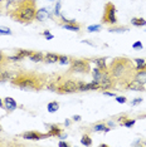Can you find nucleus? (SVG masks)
Instances as JSON below:
<instances>
[{"mask_svg":"<svg viewBox=\"0 0 146 147\" xmlns=\"http://www.w3.org/2000/svg\"><path fill=\"white\" fill-rule=\"evenodd\" d=\"M43 35L46 37V39H47V40H50V39H53V38H54V37L52 35V34L49 33L48 30H44V31H43Z\"/></svg>","mask_w":146,"mask_h":147,"instance_id":"7c9ffc66","label":"nucleus"},{"mask_svg":"<svg viewBox=\"0 0 146 147\" xmlns=\"http://www.w3.org/2000/svg\"><path fill=\"white\" fill-rule=\"evenodd\" d=\"M93 63L96 64L101 71H106V58H97V59H93Z\"/></svg>","mask_w":146,"mask_h":147,"instance_id":"4468645a","label":"nucleus"},{"mask_svg":"<svg viewBox=\"0 0 146 147\" xmlns=\"http://www.w3.org/2000/svg\"><path fill=\"white\" fill-rule=\"evenodd\" d=\"M35 6H34V3L28 0L27 4H24L19 9L18 11V18L20 21H24V23H28V21H31L33 19H35Z\"/></svg>","mask_w":146,"mask_h":147,"instance_id":"f257e3e1","label":"nucleus"},{"mask_svg":"<svg viewBox=\"0 0 146 147\" xmlns=\"http://www.w3.org/2000/svg\"><path fill=\"white\" fill-rule=\"evenodd\" d=\"M106 96H110V97H115V93H111V92H103Z\"/></svg>","mask_w":146,"mask_h":147,"instance_id":"58836bf2","label":"nucleus"},{"mask_svg":"<svg viewBox=\"0 0 146 147\" xmlns=\"http://www.w3.org/2000/svg\"><path fill=\"white\" fill-rule=\"evenodd\" d=\"M0 107H3V101H1V98H0Z\"/></svg>","mask_w":146,"mask_h":147,"instance_id":"79ce46f5","label":"nucleus"},{"mask_svg":"<svg viewBox=\"0 0 146 147\" xmlns=\"http://www.w3.org/2000/svg\"><path fill=\"white\" fill-rule=\"evenodd\" d=\"M4 104H5V108L8 111H14L15 108L18 107V104H17V102H15L14 98H11V97H6L5 100H4Z\"/></svg>","mask_w":146,"mask_h":147,"instance_id":"9d476101","label":"nucleus"},{"mask_svg":"<svg viewBox=\"0 0 146 147\" xmlns=\"http://www.w3.org/2000/svg\"><path fill=\"white\" fill-rule=\"evenodd\" d=\"M81 143L83 146H91L92 145V140L90 138V136L83 135V136H82V140H81Z\"/></svg>","mask_w":146,"mask_h":147,"instance_id":"4be33fe9","label":"nucleus"},{"mask_svg":"<svg viewBox=\"0 0 146 147\" xmlns=\"http://www.w3.org/2000/svg\"><path fill=\"white\" fill-rule=\"evenodd\" d=\"M72 120H74V121H79V120H81V117L76 114V116H73V118H72Z\"/></svg>","mask_w":146,"mask_h":147,"instance_id":"ea45409f","label":"nucleus"},{"mask_svg":"<svg viewBox=\"0 0 146 147\" xmlns=\"http://www.w3.org/2000/svg\"><path fill=\"white\" fill-rule=\"evenodd\" d=\"M48 15H49L48 9H47V8H43V9H40V10L37 11L35 19H38V20H44L46 18H48Z\"/></svg>","mask_w":146,"mask_h":147,"instance_id":"9b49d317","label":"nucleus"},{"mask_svg":"<svg viewBox=\"0 0 146 147\" xmlns=\"http://www.w3.org/2000/svg\"><path fill=\"white\" fill-rule=\"evenodd\" d=\"M88 31H100L101 30V25H90V27L87 28Z\"/></svg>","mask_w":146,"mask_h":147,"instance_id":"c85d7f7f","label":"nucleus"},{"mask_svg":"<svg viewBox=\"0 0 146 147\" xmlns=\"http://www.w3.org/2000/svg\"><path fill=\"white\" fill-rule=\"evenodd\" d=\"M131 24L136 25V27H144V25H146V20L144 18H132Z\"/></svg>","mask_w":146,"mask_h":147,"instance_id":"f3484780","label":"nucleus"},{"mask_svg":"<svg viewBox=\"0 0 146 147\" xmlns=\"http://www.w3.org/2000/svg\"><path fill=\"white\" fill-rule=\"evenodd\" d=\"M112 84H113V79L111 78V76L106 71H103L102 77H101V79H100V88H102L103 91H106V89L112 87Z\"/></svg>","mask_w":146,"mask_h":147,"instance_id":"0eeeda50","label":"nucleus"},{"mask_svg":"<svg viewBox=\"0 0 146 147\" xmlns=\"http://www.w3.org/2000/svg\"><path fill=\"white\" fill-rule=\"evenodd\" d=\"M100 88V81H92L91 83H88V89H92V91H96V89Z\"/></svg>","mask_w":146,"mask_h":147,"instance_id":"5701e85b","label":"nucleus"},{"mask_svg":"<svg viewBox=\"0 0 146 147\" xmlns=\"http://www.w3.org/2000/svg\"><path fill=\"white\" fill-rule=\"evenodd\" d=\"M135 79H137L142 84H146V69H144V71H137Z\"/></svg>","mask_w":146,"mask_h":147,"instance_id":"2eb2a0df","label":"nucleus"},{"mask_svg":"<svg viewBox=\"0 0 146 147\" xmlns=\"http://www.w3.org/2000/svg\"><path fill=\"white\" fill-rule=\"evenodd\" d=\"M47 108H48V112L53 113V112H57V111H58L59 104H58V102H50V103H48Z\"/></svg>","mask_w":146,"mask_h":147,"instance_id":"6ab92c4d","label":"nucleus"},{"mask_svg":"<svg viewBox=\"0 0 146 147\" xmlns=\"http://www.w3.org/2000/svg\"><path fill=\"white\" fill-rule=\"evenodd\" d=\"M61 6H62L61 1H57V5H56V10H54V14H56V15H59V10H61Z\"/></svg>","mask_w":146,"mask_h":147,"instance_id":"72a5a7b5","label":"nucleus"},{"mask_svg":"<svg viewBox=\"0 0 146 147\" xmlns=\"http://www.w3.org/2000/svg\"><path fill=\"white\" fill-rule=\"evenodd\" d=\"M11 30L6 27H0V35H10Z\"/></svg>","mask_w":146,"mask_h":147,"instance_id":"a878e982","label":"nucleus"},{"mask_svg":"<svg viewBox=\"0 0 146 147\" xmlns=\"http://www.w3.org/2000/svg\"><path fill=\"white\" fill-rule=\"evenodd\" d=\"M146 69V62L145 63H139L137 67H136V71H144Z\"/></svg>","mask_w":146,"mask_h":147,"instance_id":"2f4dec72","label":"nucleus"},{"mask_svg":"<svg viewBox=\"0 0 146 147\" xmlns=\"http://www.w3.org/2000/svg\"><path fill=\"white\" fill-rule=\"evenodd\" d=\"M31 54H33V53L29 52V50H19L18 55L20 57V58H24V57H30Z\"/></svg>","mask_w":146,"mask_h":147,"instance_id":"bb28decb","label":"nucleus"},{"mask_svg":"<svg viewBox=\"0 0 146 147\" xmlns=\"http://www.w3.org/2000/svg\"><path fill=\"white\" fill-rule=\"evenodd\" d=\"M88 69H90V65L84 59H74L71 64V72L74 73H87Z\"/></svg>","mask_w":146,"mask_h":147,"instance_id":"20e7f679","label":"nucleus"},{"mask_svg":"<svg viewBox=\"0 0 146 147\" xmlns=\"http://www.w3.org/2000/svg\"><path fill=\"white\" fill-rule=\"evenodd\" d=\"M123 124H125V127H127V128H129V127H131V126H134V124H135V120L125 121V123H123Z\"/></svg>","mask_w":146,"mask_h":147,"instance_id":"c9c22d12","label":"nucleus"},{"mask_svg":"<svg viewBox=\"0 0 146 147\" xmlns=\"http://www.w3.org/2000/svg\"><path fill=\"white\" fill-rule=\"evenodd\" d=\"M58 58H59V55L58 54H54V53H48L44 55V60H46L47 63H57L58 62Z\"/></svg>","mask_w":146,"mask_h":147,"instance_id":"f8f14e48","label":"nucleus"},{"mask_svg":"<svg viewBox=\"0 0 146 147\" xmlns=\"http://www.w3.org/2000/svg\"><path fill=\"white\" fill-rule=\"evenodd\" d=\"M93 131H94V132H101V131H103V132H108L110 128H107L103 123H100V124L93 126Z\"/></svg>","mask_w":146,"mask_h":147,"instance_id":"aec40b11","label":"nucleus"},{"mask_svg":"<svg viewBox=\"0 0 146 147\" xmlns=\"http://www.w3.org/2000/svg\"><path fill=\"white\" fill-rule=\"evenodd\" d=\"M0 131H1V126H0Z\"/></svg>","mask_w":146,"mask_h":147,"instance_id":"c03bdc74","label":"nucleus"},{"mask_svg":"<svg viewBox=\"0 0 146 147\" xmlns=\"http://www.w3.org/2000/svg\"><path fill=\"white\" fill-rule=\"evenodd\" d=\"M127 30H129L127 28H117V29L113 28V29H110L111 33H112V31H116V33H123V31H127Z\"/></svg>","mask_w":146,"mask_h":147,"instance_id":"c756f323","label":"nucleus"},{"mask_svg":"<svg viewBox=\"0 0 146 147\" xmlns=\"http://www.w3.org/2000/svg\"><path fill=\"white\" fill-rule=\"evenodd\" d=\"M58 62L61 63V64H67V63L69 62V59H68V57H67V55H59Z\"/></svg>","mask_w":146,"mask_h":147,"instance_id":"cd10ccee","label":"nucleus"},{"mask_svg":"<svg viewBox=\"0 0 146 147\" xmlns=\"http://www.w3.org/2000/svg\"><path fill=\"white\" fill-rule=\"evenodd\" d=\"M127 89H130V91H136V92H142L145 88L141 82H139L137 79H134V81H131L127 84Z\"/></svg>","mask_w":146,"mask_h":147,"instance_id":"1a4fd4ad","label":"nucleus"},{"mask_svg":"<svg viewBox=\"0 0 146 147\" xmlns=\"http://www.w3.org/2000/svg\"><path fill=\"white\" fill-rule=\"evenodd\" d=\"M10 78H13V76H11V73H9V72H3L1 74H0V81L1 82H5Z\"/></svg>","mask_w":146,"mask_h":147,"instance_id":"b1692460","label":"nucleus"},{"mask_svg":"<svg viewBox=\"0 0 146 147\" xmlns=\"http://www.w3.org/2000/svg\"><path fill=\"white\" fill-rule=\"evenodd\" d=\"M44 137H49L48 133L47 135H40V133L38 132H33V131H30V132H27L23 135V138L25 140H31V141H38V140H42Z\"/></svg>","mask_w":146,"mask_h":147,"instance_id":"6e6552de","label":"nucleus"},{"mask_svg":"<svg viewBox=\"0 0 146 147\" xmlns=\"http://www.w3.org/2000/svg\"><path fill=\"white\" fill-rule=\"evenodd\" d=\"M3 59H4V57H3V54L0 53V62H3Z\"/></svg>","mask_w":146,"mask_h":147,"instance_id":"a19ab883","label":"nucleus"},{"mask_svg":"<svg viewBox=\"0 0 146 147\" xmlns=\"http://www.w3.org/2000/svg\"><path fill=\"white\" fill-rule=\"evenodd\" d=\"M102 72L103 71H101L100 68H93V79L94 81H100L101 79V77H102Z\"/></svg>","mask_w":146,"mask_h":147,"instance_id":"412c9836","label":"nucleus"},{"mask_svg":"<svg viewBox=\"0 0 146 147\" xmlns=\"http://www.w3.org/2000/svg\"><path fill=\"white\" fill-rule=\"evenodd\" d=\"M17 84L20 87L21 89H38V82L35 78H27V77H24V78H19L17 81Z\"/></svg>","mask_w":146,"mask_h":147,"instance_id":"39448f33","label":"nucleus"},{"mask_svg":"<svg viewBox=\"0 0 146 147\" xmlns=\"http://www.w3.org/2000/svg\"><path fill=\"white\" fill-rule=\"evenodd\" d=\"M59 133H61V128H59L58 126L53 124V126L49 127V132H48V136H49V137H52V136H58Z\"/></svg>","mask_w":146,"mask_h":147,"instance_id":"dca6fc26","label":"nucleus"},{"mask_svg":"<svg viewBox=\"0 0 146 147\" xmlns=\"http://www.w3.org/2000/svg\"><path fill=\"white\" fill-rule=\"evenodd\" d=\"M129 62L126 59H117L111 64V76L115 77L116 79L123 77V74L127 71Z\"/></svg>","mask_w":146,"mask_h":147,"instance_id":"f03ea898","label":"nucleus"},{"mask_svg":"<svg viewBox=\"0 0 146 147\" xmlns=\"http://www.w3.org/2000/svg\"><path fill=\"white\" fill-rule=\"evenodd\" d=\"M78 91V84L77 82L72 81V79H68V81L63 82V84L59 87V92L62 93H74V92Z\"/></svg>","mask_w":146,"mask_h":147,"instance_id":"423d86ee","label":"nucleus"},{"mask_svg":"<svg viewBox=\"0 0 146 147\" xmlns=\"http://www.w3.org/2000/svg\"><path fill=\"white\" fill-rule=\"evenodd\" d=\"M29 59L31 62H42V60H44V55L42 53H33L29 57Z\"/></svg>","mask_w":146,"mask_h":147,"instance_id":"a211bd4d","label":"nucleus"},{"mask_svg":"<svg viewBox=\"0 0 146 147\" xmlns=\"http://www.w3.org/2000/svg\"><path fill=\"white\" fill-rule=\"evenodd\" d=\"M78 84V91L81 92H86V91H90L88 89V83H83V82H77Z\"/></svg>","mask_w":146,"mask_h":147,"instance_id":"393cba45","label":"nucleus"},{"mask_svg":"<svg viewBox=\"0 0 146 147\" xmlns=\"http://www.w3.org/2000/svg\"><path fill=\"white\" fill-rule=\"evenodd\" d=\"M132 48H135V49H141V48H142V43H141L140 40L135 41V43L132 44Z\"/></svg>","mask_w":146,"mask_h":147,"instance_id":"473e14b6","label":"nucleus"},{"mask_svg":"<svg viewBox=\"0 0 146 147\" xmlns=\"http://www.w3.org/2000/svg\"><path fill=\"white\" fill-rule=\"evenodd\" d=\"M141 102H142V98H137V100L132 101L131 104H132V106H135V104H139V103H141Z\"/></svg>","mask_w":146,"mask_h":147,"instance_id":"e433bc0d","label":"nucleus"},{"mask_svg":"<svg viewBox=\"0 0 146 147\" xmlns=\"http://www.w3.org/2000/svg\"><path fill=\"white\" fill-rule=\"evenodd\" d=\"M0 1H1V0H0Z\"/></svg>","mask_w":146,"mask_h":147,"instance_id":"a18cd8bd","label":"nucleus"},{"mask_svg":"<svg viewBox=\"0 0 146 147\" xmlns=\"http://www.w3.org/2000/svg\"><path fill=\"white\" fill-rule=\"evenodd\" d=\"M58 146H59V147H68V143H66V142L61 141V142L58 143Z\"/></svg>","mask_w":146,"mask_h":147,"instance_id":"4c0bfd02","label":"nucleus"},{"mask_svg":"<svg viewBox=\"0 0 146 147\" xmlns=\"http://www.w3.org/2000/svg\"><path fill=\"white\" fill-rule=\"evenodd\" d=\"M103 23H107V24H116L117 23L116 8L112 3H107L106 4V10H104V15H103Z\"/></svg>","mask_w":146,"mask_h":147,"instance_id":"7ed1b4c3","label":"nucleus"},{"mask_svg":"<svg viewBox=\"0 0 146 147\" xmlns=\"http://www.w3.org/2000/svg\"><path fill=\"white\" fill-rule=\"evenodd\" d=\"M1 73H3V71H1V68H0V74H1Z\"/></svg>","mask_w":146,"mask_h":147,"instance_id":"37998d69","label":"nucleus"},{"mask_svg":"<svg viewBox=\"0 0 146 147\" xmlns=\"http://www.w3.org/2000/svg\"><path fill=\"white\" fill-rule=\"evenodd\" d=\"M116 101L119 102V103H126L127 100H126L125 97H122V96H119V97H116Z\"/></svg>","mask_w":146,"mask_h":147,"instance_id":"f704fd0d","label":"nucleus"},{"mask_svg":"<svg viewBox=\"0 0 146 147\" xmlns=\"http://www.w3.org/2000/svg\"><path fill=\"white\" fill-rule=\"evenodd\" d=\"M62 28L66 30H72V31H79V29H81V27L76 23H66L62 25Z\"/></svg>","mask_w":146,"mask_h":147,"instance_id":"ddd939ff","label":"nucleus"}]
</instances>
